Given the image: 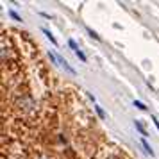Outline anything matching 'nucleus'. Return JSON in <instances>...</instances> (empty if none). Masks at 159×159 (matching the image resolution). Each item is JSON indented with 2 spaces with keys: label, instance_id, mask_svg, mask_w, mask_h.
Returning a JSON list of instances; mask_svg holds the SVG:
<instances>
[{
  "label": "nucleus",
  "instance_id": "nucleus-3",
  "mask_svg": "<svg viewBox=\"0 0 159 159\" xmlns=\"http://www.w3.org/2000/svg\"><path fill=\"white\" fill-rule=\"evenodd\" d=\"M41 30H43V34H45V36H47L48 39H50V43H52V45H57V39L54 38V34H52L50 30H48V29H45V27H43Z\"/></svg>",
  "mask_w": 159,
  "mask_h": 159
},
{
  "label": "nucleus",
  "instance_id": "nucleus-2",
  "mask_svg": "<svg viewBox=\"0 0 159 159\" xmlns=\"http://www.w3.org/2000/svg\"><path fill=\"white\" fill-rule=\"evenodd\" d=\"M134 127H136L138 129V132H139V134H141V136H148V132H147V129H145L143 125H141V122H138V120H134Z\"/></svg>",
  "mask_w": 159,
  "mask_h": 159
},
{
  "label": "nucleus",
  "instance_id": "nucleus-6",
  "mask_svg": "<svg viewBox=\"0 0 159 159\" xmlns=\"http://www.w3.org/2000/svg\"><path fill=\"white\" fill-rule=\"evenodd\" d=\"M9 16H11V18H15L16 22H22V16L18 15V13H16V11H13V9H11V11H9Z\"/></svg>",
  "mask_w": 159,
  "mask_h": 159
},
{
  "label": "nucleus",
  "instance_id": "nucleus-4",
  "mask_svg": "<svg viewBox=\"0 0 159 159\" xmlns=\"http://www.w3.org/2000/svg\"><path fill=\"white\" fill-rule=\"evenodd\" d=\"M139 143H141V147L145 148V152H147V154H150V156H154V150H152V147H150V145L147 143V139H141Z\"/></svg>",
  "mask_w": 159,
  "mask_h": 159
},
{
  "label": "nucleus",
  "instance_id": "nucleus-10",
  "mask_svg": "<svg viewBox=\"0 0 159 159\" xmlns=\"http://www.w3.org/2000/svg\"><path fill=\"white\" fill-rule=\"evenodd\" d=\"M152 122L156 123V127H157V130H159V120H157V118H154V116H152Z\"/></svg>",
  "mask_w": 159,
  "mask_h": 159
},
{
  "label": "nucleus",
  "instance_id": "nucleus-1",
  "mask_svg": "<svg viewBox=\"0 0 159 159\" xmlns=\"http://www.w3.org/2000/svg\"><path fill=\"white\" fill-rule=\"evenodd\" d=\"M56 57H57V65H61V66H63V68H65V70H66L68 73L75 75V70H73V68H72L70 65H68V61H66V59H63L61 56H57V54H56Z\"/></svg>",
  "mask_w": 159,
  "mask_h": 159
},
{
  "label": "nucleus",
  "instance_id": "nucleus-8",
  "mask_svg": "<svg viewBox=\"0 0 159 159\" xmlns=\"http://www.w3.org/2000/svg\"><path fill=\"white\" fill-rule=\"evenodd\" d=\"M134 106H136L138 109H141V111H147V106H145L143 102H139V100H134Z\"/></svg>",
  "mask_w": 159,
  "mask_h": 159
},
{
  "label": "nucleus",
  "instance_id": "nucleus-9",
  "mask_svg": "<svg viewBox=\"0 0 159 159\" xmlns=\"http://www.w3.org/2000/svg\"><path fill=\"white\" fill-rule=\"evenodd\" d=\"M88 32H89V36H91V38H95V39H100V36H98L93 29H88Z\"/></svg>",
  "mask_w": 159,
  "mask_h": 159
},
{
  "label": "nucleus",
  "instance_id": "nucleus-7",
  "mask_svg": "<svg viewBox=\"0 0 159 159\" xmlns=\"http://www.w3.org/2000/svg\"><path fill=\"white\" fill-rule=\"evenodd\" d=\"M68 45H70V48H72L73 52H77V50H80V48H79V45L75 43V41H73V39H68Z\"/></svg>",
  "mask_w": 159,
  "mask_h": 159
},
{
  "label": "nucleus",
  "instance_id": "nucleus-5",
  "mask_svg": "<svg viewBox=\"0 0 159 159\" xmlns=\"http://www.w3.org/2000/svg\"><path fill=\"white\" fill-rule=\"evenodd\" d=\"M95 111H97V115L100 116L102 120H106V113H104V109H102L100 106H95Z\"/></svg>",
  "mask_w": 159,
  "mask_h": 159
}]
</instances>
